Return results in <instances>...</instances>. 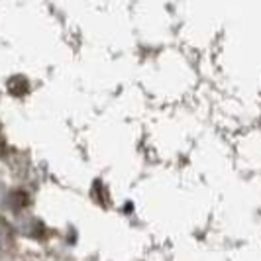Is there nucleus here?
Segmentation results:
<instances>
[{
    "mask_svg": "<svg viewBox=\"0 0 261 261\" xmlns=\"http://www.w3.org/2000/svg\"><path fill=\"white\" fill-rule=\"evenodd\" d=\"M8 240H10V230L8 226L0 220V251H4V248L8 246Z\"/></svg>",
    "mask_w": 261,
    "mask_h": 261,
    "instance_id": "obj_1",
    "label": "nucleus"
}]
</instances>
